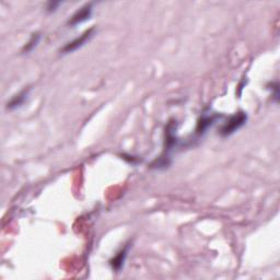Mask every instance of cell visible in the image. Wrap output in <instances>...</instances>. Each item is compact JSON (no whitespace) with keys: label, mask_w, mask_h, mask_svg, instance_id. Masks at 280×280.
<instances>
[{"label":"cell","mask_w":280,"mask_h":280,"mask_svg":"<svg viewBox=\"0 0 280 280\" xmlns=\"http://www.w3.org/2000/svg\"><path fill=\"white\" fill-rule=\"evenodd\" d=\"M128 247H129L128 245L124 247V249L119 251L118 253L109 260V265H111L112 269L115 270V272H121L124 267V265H125V260L128 254Z\"/></svg>","instance_id":"7"},{"label":"cell","mask_w":280,"mask_h":280,"mask_svg":"<svg viewBox=\"0 0 280 280\" xmlns=\"http://www.w3.org/2000/svg\"><path fill=\"white\" fill-rule=\"evenodd\" d=\"M247 122V114L245 112H237L229 117L228 121L223 124L219 130V135L226 138L233 135L238 129L245 125Z\"/></svg>","instance_id":"2"},{"label":"cell","mask_w":280,"mask_h":280,"mask_svg":"<svg viewBox=\"0 0 280 280\" xmlns=\"http://www.w3.org/2000/svg\"><path fill=\"white\" fill-rule=\"evenodd\" d=\"M94 34H95V27L94 26L90 27V29L85 31L84 33L79 36V38H77L75 40L70 41V42H68L65 46L61 49V53L62 54H70V53L76 52L77 49H79L82 46H85V45L93 38Z\"/></svg>","instance_id":"3"},{"label":"cell","mask_w":280,"mask_h":280,"mask_svg":"<svg viewBox=\"0 0 280 280\" xmlns=\"http://www.w3.org/2000/svg\"><path fill=\"white\" fill-rule=\"evenodd\" d=\"M41 38H42V36H41V33H39V32H35V33L32 34L30 40L27 41L23 48H22V54H29L30 52H32V50L39 45Z\"/></svg>","instance_id":"8"},{"label":"cell","mask_w":280,"mask_h":280,"mask_svg":"<svg viewBox=\"0 0 280 280\" xmlns=\"http://www.w3.org/2000/svg\"><path fill=\"white\" fill-rule=\"evenodd\" d=\"M177 144V136H176V122L171 121L167 127H165V138H164V151L161 157L155 159L151 163L150 169L155 170H164L168 169L171 165V157L170 153L174 149V147Z\"/></svg>","instance_id":"1"},{"label":"cell","mask_w":280,"mask_h":280,"mask_svg":"<svg viewBox=\"0 0 280 280\" xmlns=\"http://www.w3.org/2000/svg\"><path fill=\"white\" fill-rule=\"evenodd\" d=\"M93 2H88L85 6H82L80 9L73 13L70 17V19L68 20V25L71 27H75L81 23H85L86 21L91 19L93 13Z\"/></svg>","instance_id":"4"},{"label":"cell","mask_w":280,"mask_h":280,"mask_svg":"<svg viewBox=\"0 0 280 280\" xmlns=\"http://www.w3.org/2000/svg\"><path fill=\"white\" fill-rule=\"evenodd\" d=\"M220 117H221V115H218V114H210V115L204 114V115L199 118L198 123H197V127L195 130L196 135L203 136L205 132L208 130V128L213 126L215 122Z\"/></svg>","instance_id":"5"},{"label":"cell","mask_w":280,"mask_h":280,"mask_svg":"<svg viewBox=\"0 0 280 280\" xmlns=\"http://www.w3.org/2000/svg\"><path fill=\"white\" fill-rule=\"evenodd\" d=\"M63 4L62 1H48L45 6V10L48 13H53L57 10V9Z\"/></svg>","instance_id":"10"},{"label":"cell","mask_w":280,"mask_h":280,"mask_svg":"<svg viewBox=\"0 0 280 280\" xmlns=\"http://www.w3.org/2000/svg\"><path fill=\"white\" fill-rule=\"evenodd\" d=\"M29 94H30V89H24V90L20 91L18 94L13 95L10 99V101L7 103V109L13 111V109L21 108L22 105L26 102L27 98H29Z\"/></svg>","instance_id":"6"},{"label":"cell","mask_w":280,"mask_h":280,"mask_svg":"<svg viewBox=\"0 0 280 280\" xmlns=\"http://www.w3.org/2000/svg\"><path fill=\"white\" fill-rule=\"evenodd\" d=\"M268 89L272 90V96L275 103L279 102V85L278 82H270L268 85Z\"/></svg>","instance_id":"9"}]
</instances>
